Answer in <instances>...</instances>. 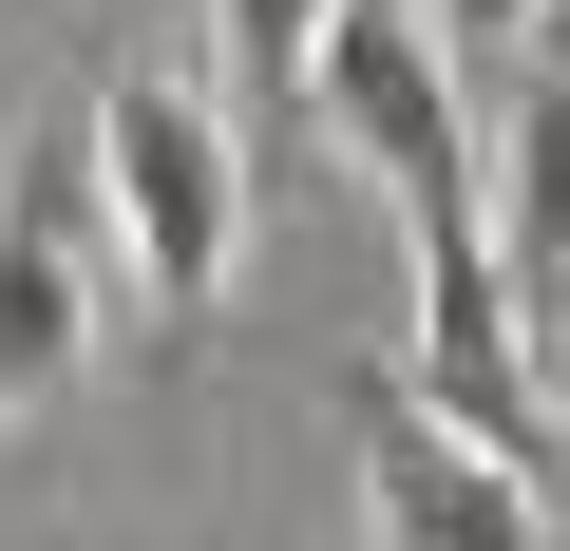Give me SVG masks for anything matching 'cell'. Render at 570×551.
Wrapping results in <instances>:
<instances>
[{
	"label": "cell",
	"mask_w": 570,
	"mask_h": 551,
	"mask_svg": "<svg viewBox=\"0 0 570 551\" xmlns=\"http://www.w3.org/2000/svg\"><path fill=\"white\" fill-rule=\"evenodd\" d=\"M77 152H96V209H115V266L153 286V324H209L247 266V134L190 77H115L77 115Z\"/></svg>",
	"instance_id": "6da1fadb"
},
{
	"label": "cell",
	"mask_w": 570,
	"mask_h": 551,
	"mask_svg": "<svg viewBox=\"0 0 570 551\" xmlns=\"http://www.w3.org/2000/svg\"><path fill=\"white\" fill-rule=\"evenodd\" d=\"M96 286H115V209L77 115H39L0 171V419H58V381L96 362Z\"/></svg>",
	"instance_id": "7a4b0ae2"
},
{
	"label": "cell",
	"mask_w": 570,
	"mask_h": 551,
	"mask_svg": "<svg viewBox=\"0 0 570 551\" xmlns=\"http://www.w3.org/2000/svg\"><path fill=\"white\" fill-rule=\"evenodd\" d=\"M305 115L419 209V190H475V96H456V39L419 20V0H324L305 39Z\"/></svg>",
	"instance_id": "3957f363"
},
{
	"label": "cell",
	"mask_w": 570,
	"mask_h": 551,
	"mask_svg": "<svg viewBox=\"0 0 570 551\" xmlns=\"http://www.w3.org/2000/svg\"><path fill=\"white\" fill-rule=\"evenodd\" d=\"M343 437H362V551H551V494L513 456H475L456 419L400 400V362H324Z\"/></svg>",
	"instance_id": "277c9868"
},
{
	"label": "cell",
	"mask_w": 570,
	"mask_h": 551,
	"mask_svg": "<svg viewBox=\"0 0 570 551\" xmlns=\"http://www.w3.org/2000/svg\"><path fill=\"white\" fill-rule=\"evenodd\" d=\"M475 228H494L513 324H551V305H570V58H532L513 115L475 134Z\"/></svg>",
	"instance_id": "5b68a950"
},
{
	"label": "cell",
	"mask_w": 570,
	"mask_h": 551,
	"mask_svg": "<svg viewBox=\"0 0 570 551\" xmlns=\"http://www.w3.org/2000/svg\"><path fill=\"white\" fill-rule=\"evenodd\" d=\"M209 20H228L247 96H305V39H324V0H209Z\"/></svg>",
	"instance_id": "8992f818"
},
{
	"label": "cell",
	"mask_w": 570,
	"mask_h": 551,
	"mask_svg": "<svg viewBox=\"0 0 570 551\" xmlns=\"http://www.w3.org/2000/svg\"><path fill=\"white\" fill-rule=\"evenodd\" d=\"M419 20H438V39H532L551 0H419Z\"/></svg>",
	"instance_id": "52a82bcc"
},
{
	"label": "cell",
	"mask_w": 570,
	"mask_h": 551,
	"mask_svg": "<svg viewBox=\"0 0 570 551\" xmlns=\"http://www.w3.org/2000/svg\"><path fill=\"white\" fill-rule=\"evenodd\" d=\"M551 437H570V362H551Z\"/></svg>",
	"instance_id": "ba28073f"
}]
</instances>
